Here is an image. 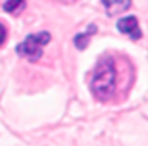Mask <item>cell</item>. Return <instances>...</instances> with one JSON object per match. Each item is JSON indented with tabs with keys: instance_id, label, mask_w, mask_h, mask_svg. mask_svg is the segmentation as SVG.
I'll return each mask as SVG.
<instances>
[{
	"instance_id": "277c9868",
	"label": "cell",
	"mask_w": 148,
	"mask_h": 146,
	"mask_svg": "<svg viewBox=\"0 0 148 146\" xmlns=\"http://www.w3.org/2000/svg\"><path fill=\"white\" fill-rule=\"evenodd\" d=\"M102 3L109 16H117L131 7V0H102Z\"/></svg>"
},
{
	"instance_id": "8992f818",
	"label": "cell",
	"mask_w": 148,
	"mask_h": 146,
	"mask_svg": "<svg viewBox=\"0 0 148 146\" xmlns=\"http://www.w3.org/2000/svg\"><path fill=\"white\" fill-rule=\"evenodd\" d=\"M93 35V31L90 33V29L86 31V33H83V35H77V36L74 38V43H76V46L79 48V50H83L84 46H86V43H88V40H90V36Z\"/></svg>"
},
{
	"instance_id": "ba28073f",
	"label": "cell",
	"mask_w": 148,
	"mask_h": 146,
	"mask_svg": "<svg viewBox=\"0 0 148 146\" xmlns=\"http://www.w3.org/2000/svg\"><path fill=\"white\" fill-rule=\"evenodd\" d=\"M59 2H73V0H59Z\"/></svg>"
},
{
	"instance_id": "7a4b0ae2",
	"label": "cell",
	"mask_w": 148,
	"mask_h": 146,
	"mask_svg": "<svg viewBox=\"0 0 148 146\" xmlns=\"http://www.w3.org/2000/svg\"><path fill=\"white\" fill-rule=\"evenodd\" d=\"M48 41H50V33L40 31L36 35L26 36V40H24L23 43H19L16 50H17V53H19L21 57H26L28 60L35 62V60H38V59L41 57L43 46H45Z\"/></svg>"
},
{
	"instance_id": "3957f363",
	"label": "cell",
	"mask_w": 148,
	"mask_h": 146,
	"mask_svg": "<svg viewBox=\"0 0 148 146\" xmlns=\"http://www.w3.org/2000/svg\"><path fill=\"white\" fill-rule=\"evenodd\" d=\"M117 29L122 33V35H127L133 40H140L141 38V29H140V24H138V19L134 16H127V17H122L117 21Z\"/></svg>"
},
{
	"instance_id": "6da1fadb",
	"label": "cell",
	"mask_w": 148,
	"mask_h": 146,
	"mask_svg": "<svg viewBox=\"0 0 148 146\" xmlns=\"http://www.w3.org/2000/svg\"><path fill=\"white\" fill-rule=\"evenodd\" d=\"M117 74L119 71L115 67V60L110 55H105L98 60L90 81L91 93L97 100L109 102L117 95Z\"/></svg>"
},
{
	"instance_id": "52a82bcc",
	"label": "cell",
	"mask_w": 148,
	"mask_h": 146,
	"mask_svg": "<svg viewBox=\"0 0 148 146\" xmlns=\"http://www.w3.org/2000/svg\"><path fill=\"white\" fill-rule=\"evenodd\" d=\"M5 38H7V29H5V26H3V24L0 23V46L3 45Z\"/></svg>"
},
{
	"instance_id": "5b68a950",
	"label": "cell",
	"mask_w": 148,
	"mask_h": 146,
	"mask_svg": "<svg viewBox=\"0 0 148 146\" xmlns=\"http://www.w3.org/2000/svg\"><path fill=\"white\" fill-rule=\"evenodd\" d=\"M23 7H24V0H5V3H3L5 12H10V14L23 9Z\"/></svg>"
}]
</instances>
